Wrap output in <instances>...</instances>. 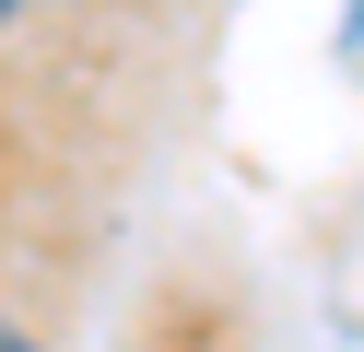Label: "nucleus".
I'll return each mask as SVG.
<instances>
[{
    "label": "nucleus",
    "mask_w": 364,
    "mask_h": 352,
    "mask_svg": "<svg viewBox=\"0 0 364 352\" xmlns=\"http://www.w3.org/2000/svg\"><path fill=\"white\" fill-rule=\"evenodd\" d=\"M0 352H36V329H12V317H0Z\"/></svg>",
    "instance_id": "nucleus-1"
},
{
    "label": "nucleus",
    "mask_w": 364,
    "mask_h": 352,
    "mask_svg": "<svg viewBox=\"0 0 364 352\" xmlns=\"http://www.w3.org/2000/svg\"><path fill=\"white\" fill-rule=\"evenodd\" d=\"M24 12H36V0H0V23H24Z\"/></svg>",
    "instance_id": "nucleus-2"
}]
</instances>
